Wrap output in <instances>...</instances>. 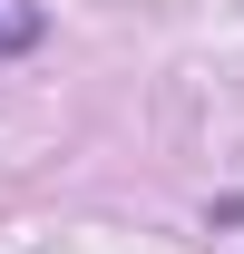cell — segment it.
Segmentation results:
<instances>
[{
  "mask_svg": "<svg viewBox=\"0 0 244 254\" xmlns=\"http://www.w3.org/2000/svg\"><path fill=\"white\" fill-rule=\"evenodd\" d=\"M30 39H39V20H30V10H0V49H30Z\"/></svg>",
  "mask_w": 244,
  "mask_h": 254,
  "instance_id": "obj_1",
  "label": "cell"
}]
</instances>
